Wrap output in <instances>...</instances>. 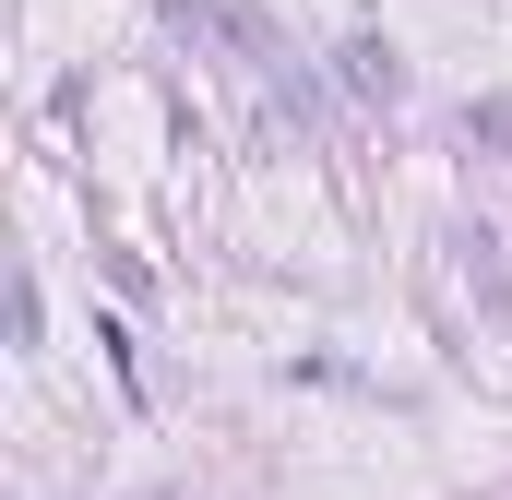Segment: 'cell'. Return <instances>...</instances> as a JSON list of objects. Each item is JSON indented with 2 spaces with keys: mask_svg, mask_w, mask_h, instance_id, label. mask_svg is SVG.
<instances>
[{
  "mask_svg": "<svg viewBox=\"0 0 512 500\" xmlns=\"http://www.w3.org/2000/svg\"><path fill=\"white\" fill-rule=\"evenodd\" d=\"M346 84H358L370 108H393V96H405V60H393L382 36H346Z\"/></svg>",
  "mask_w": 512,
  "mask_h": 500,
  "instance_id": "cell-1",
  "label": "cell"
}]
</instances>
